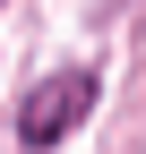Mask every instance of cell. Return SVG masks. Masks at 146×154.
I'll return each instance as SVG.
<instances>
[{"label": "cell", "instance_id": "obj_1", "mask_svg": "<svg viewBox=\"0 0 146 154\" xmlns=\"http://www.w3.org/2000/svg\"><path fill=\"white\" fill-rule=\"evenodd\" d=\"M95 111V77L86 69H60V77H43V86L26 94V111H17V137L26 146H60L69 128Z\"/></svg>", "mask_w": 146, "mask_h": 154}]
</instances>
